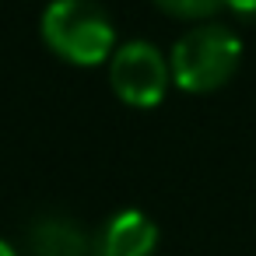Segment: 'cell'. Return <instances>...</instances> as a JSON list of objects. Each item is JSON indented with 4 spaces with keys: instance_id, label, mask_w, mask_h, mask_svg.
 <instances>
[{
    "instance_id": "obj_1",
    "label": "cell",
    "mask_w": 256,
    "mask_h": 256,
    "mask_svg": "<svg viewBox=\"0 0 256 256\" xmlns=\"http://www.w3.org/2000/svg\"><path fill=\"white\" fill-rule=\"evenodd\" d=\"M39 36L46 50L67 64L95 67L112 60L116 28L95 0H53L39 18Z\"/></svg>"
},
{
    "instance_id": "obj_2",
    "label": "cell",
    "mask_w": 256,
    "mask_h": 256,
    "mask_svg": "<svg viewBox=\"0 0 256 256\" xmlns=\"http://www.w3.org/2000/svg\"><path fill=\"white\" fill-rule=\"evenodd\" d=\"M238 64H242V39L235 36V28H228L221 22L193 25L190 32H182L176 39V46L168 53L172 81L193 95L228 84L232 74L238 70Z\"/></svg>"
},
{
    "instance_id": "obj_3",
    "label": "cell",
    "mask_w": 256,
    "mask_h": 256,
    "mask_svg": "<svg viewBox=\"0 0 256 256\" xmlns=\"http://www.w3.org/2000/svg\"><path fill=\"white\" fill-rule=\"evenodd\" d=\"M109 84L120 102H126L134 109H151L165 98V92L172 84L168 56L148 39H130V42L116 46V53L109 60Z\"/></svg>"
},
{
    "instance_id": "obj_4",
    "label": "cell",
    "mask_w": 256,
    "mask_h": 256,
    "mask_svg": "<svg viewBox=\"0 0 256 256\" xmlns=\"http://www.w3.org/2000/svg\"><path fill=\"white\" fill-rule=\"evenodd\" d=\"M92 249L95 235L64 210H46L25 228V256H92Z\"/></svg>"
},
{
    "instance_id": "obj_5",
    "label": "cell",
    "mask_w": 256,
    "mask_h": 256,
    "mask_svg": "<svg viewBox=\"0 0 256 256\" xmlns=\"http://www.w3.org/2000/svg\"><path fill=\"white\" fill-rule=\"evenodd\" d=\"M154 249L158 224L144 210H120L98 228L92 256H154Z\"/></svg>"
},
{
    "instance_id": "obj_6",
    "label": "cell",
    "mask_w": 256,
    "mask_h": 256,
    "mask_svg": "<svg viewBox=\"0 0 256 256\" xmlns=\"http://www.w3.org/2000/svg\"><path fill=\"white\" fill-rule=\"evenodd\" d=\"M154 8L179 22H210L221 11H235L242 18H256V0H154Z\"/></svg>"
},
{
    "instance_id": "obj_7",
    "label": "cell",
    "mask_w": 256,
    "mask_h": 256,
    "mask_svg": "<svg viewBox=\"0 0 256 256\" xmlns=\"http://www.w3.org/2000/svg\"><path fill=\"white\" fill-rule=\"evenodd\" d=\"M0 256H18V252H14V249H11V246H8L4 238H0Z\"/></svg>"
}]
</instances>
